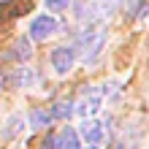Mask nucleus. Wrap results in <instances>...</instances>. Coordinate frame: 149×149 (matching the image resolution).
Listing matches in <instances>:
<instances>
[{
    "mask_svg": "<svg viewBox=\"0 0 149 149\" xmlns=\"http://www.w3.org/2000/svg\"><path fill=\"white\" fill-rule=\"evenodd\" d=\"M103 43H106V30L103 27H90V30H84L81 36H79L76 54H81L84 63H90V60L98 57V52L103 49Z\"/></svg>",
    "mask_w": 149,
    "mask_h": 149,
    "instance_id": "nucleus-1",
    "label": "nucleus"
},
{
    "mask_svg": "<svg viewBox=\"0 0 149 149\" xmlns=\"http://www.w3.org/2000/svg\"><path fill=\"white\" fill-rule=\"evenodd\" d=\"M76 46H57L54 52H52V68H54V73L57 76H65V73H71L73 71V65H76Z\"/></svg>",
    "mask_w": 149,
    "mask_h": 149,
    "instance_id": "nucleus-2",
    "label": "nucleus"
},
{
    "mask_svg": "<svg viewBox=\"0 0 149 149\" xmlns=\"http://www.w3.org/2000/svg\"><path fill=\"white\" fill-rule=\"evenodd\" d=\"M57 33V19L52 14H38L36 19L30 22V38L33 41H46L49 36Z\"/></svg>",
    "mask_w": 149,
    "mask_h": 149,
    "instance_id": "nucleus-3",
    "label": "nucleus"
},
{
    "mask_svg": "<svg viewBox=\"0 0 149 149\" xmlns=\"http://www.w3.org/2000/svg\"><path fill=\"white\" fill-rule=\"evenodd\" d=\"M79 138H84L87 146H98L103 138H106V133H103V122H100V119H95V117L84 119V122H81V127H79Z\"/></svg>",
    "mask_w": 149,
    "mask_h": 149,
    "instance_id": "nucleus-4",
    "label": "nucleus"
},
{
    "mask_svg": "<svg viewBox=\"0 0 149 149\" xmlns=\"http://www.w3.org/2000/svg\"><path fill=\"white\" fill-rule=\"evenodd\" d=\"M100 103H103V92H100V90L84 92V98L76 103V111L81 114L84 119H90V117H95V114L100 111Z\"/></svg>",
    "mask_w": 149,
    "mask_h": 149,
    "instance_id": "nucleus-5",
    "label": "nucleus"
},
{
    "mask_svg": "<svg viewBox=\"0 0 149 149\" xmlns=\"http://www.w3.org/2000/svg\"><path fill=\"white\" fill-rule=\"evenodd\" d=\"M57 149H81V146H79V130L63 127L57 133Z\"/></svg>",
    "mask_w": 149,
    "mask_h": 149,
    "instance_id": "nucleus-6",
    "label": "nucleus"
},
{
    "mask_svg": "<svg viewBox=\"0 0 149 149\" xmlns=\"http://www.w3.org/2000/svg\"><path fill=\"white\" fill-rule=\"evenodd\" d=\"M76 111V103L71 100H57L52 106V119H71V114Z\"/></svg>",
    "mask_w": 149,
    "mask_h": 149,
    "instance_id": "nucleus-7",
    "label": "nucleus"
},
{
    "mask_svg": "<svg viewBox=\"0 0 149 149\" xmlns=\"http://www.w3.org/2000/svg\"><path fill=\"white\" fill-rule=\"evenodd\" d=\"M49 122H52V111H46V109H33L30 111V125L36 130L49 127Z\"/></svg>",
    "mask_w": 149,
    "mask_h": 149,
    "instance_id": "nucleus-8",
    "label": "nucleus"
},
{
    "mask_svg": "<svg viewBox=\"0 0 149 149\" xmlns=\"http://www.w3.org/2000/svg\"><path fill=\"white\" fill-rule=\"evenodd\" d=\"M117 6V0H92V19H103L109 16Z\"/></svg>",
    "mask_w": 149,
    "mask_h": 149,
    "instance_id": "nucleus-9",
    "label": "nucleus"
},
{
    "mask_svg": "<svg viewBox=\"0 0 149 149\" xmlns=\"http://www.w3.org/2000/svg\"><path fill=\"white\" fill-rule=\"evenodd\" d=\"M14 81L16 84H19V87H27V84H33V81H36V76H33V71H30V68H16V73H14Z\"/></svg>",
    "mask_w": 149,
    "mask_h": 149,
    "instance_id": "nucleus-10",
    "label": "nucleus"
},
{
    "mask_svg": "<svg viewBox=\"0 0 149 149\" xmlns=\"http://www.w3.org/2000/svg\"><path fill=\"white\" fill-rule=\"evenodd\" d=\"M24 125V119L22 117H14V119H8V125H6V138H14L16 133H19V127Z\"/></svg>",
    "mask_w": 149,
    "mask_h": 149,
    "instance_id": "nucleus-11",
    "label": "nucleus"
},
{
    "mask_svg": "<svg viewBox=\"0 0 149 149\" xmlns=\"http://www.w3.org/2000/svg\"><path fill=\"white\" fill-rule=\"evenodd\" d=\"M68 3H71V0H43V6H46L49 8V11H65V8H68Z\"/></svg>",
    "mask_w": 149,
    "mask_h": 149,
    "instance_id": "nucleus-12",
    "label": "nucleus"
},
{
    "mask_svg": "<svg viewBox=\"0 0 149 149\" xmlns=\"http://www.w3.org/2000/svg\"><path fill=\"white\" fill-rule=\"evenodd\" d=\"M41 149H57V136H49L46 141L41 144Z\"/></svg>",
    "mask_w": 149,
    "mask_h": 149,
    "instance_id": "nucleus-13",
    "label": "nucleus"
},
{
    "mask_svg": "<svg viewBox=\"0 0 149 149\" xmlns=\"http://www.w3.org/2000/svg\"><path fill=\"white\" fill-rule=\"evenodd\" d=\"M0 87H3V76H0Z\"/></svg>",
    "mask_w": 149,
    "mask_h": 149,
    "instance_id": "nucleus-14",
    "label": "nucleus"
},
{
    "mask_svg": "<svg viewBox=\"0 0 149 149\" xmlns=\"http://www.w3.org/2000/svg\"><path fill=\"white\" fill-rule=\"evenodd\" d=\"M87 149H98V146H87Z\"/></svg>",
    "mask_w": 149,
    "mask_h": 149,
    "instance_id": "nucleus-15",
    "label": "nucleus"
},
{
    "mask_svg": "<svg viewBox=\"0 0 149 149\" xmlns=\"http://www.w3.org/2000/svg\"><path fill=\"white\" fill-rule=\"evenodd\" d=\"M0 3H6V0H0Z\"/></svg>",
    "mask_w": 149,
    "mask_h": 149,
    "instance_id": "nucleus-16",
    "label": "nucleus"
}]
</instances>
